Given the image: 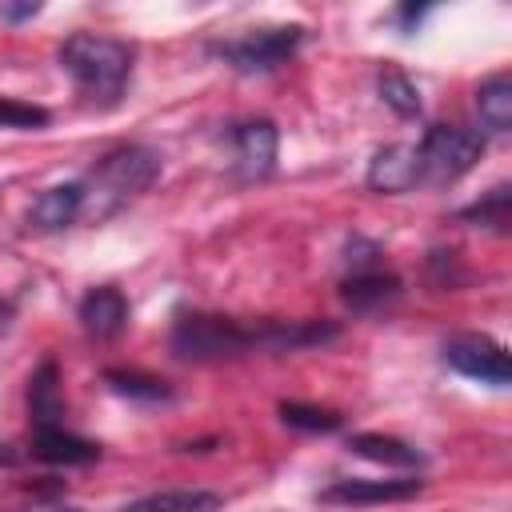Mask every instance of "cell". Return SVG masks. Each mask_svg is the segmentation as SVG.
<instances>
[{"instance_id":"obj_3","label":"cell","mask_w":512,"mask_h":512,"mask_svg":"<svg viewBox=\"0 0 512 512\" xmlns=\"http://www.w3.org/2000/svg\"><path fill=\"white\" fill-rule=\"evenodd\" d=\"M168 344H172V352H176L180 360H196V364L232 360V356L256 352V328H252V324H240V320H232V316L184 312V316H176Z\"/></svg>"},{"instance_id":"obj_8","label":"cell","mask_w":512,"mask_h":512,"mask_svg":"<svg viewBox=\"0 0 512 512\" xmlns=\"http://www.w3.org/2000/svg\"><path fill=\"white\" fill-rule=\"evenodd\" d=\"M424 488L420 476H396V480H368V476H348L336 480L320 492V504H388V500H408Z\"/></svg>"},{"instance_id":"obj_28","label":"cell","mask_w":512,"mask_h":512,"mask_svg":"<svg viewBox=\"0 0 512 512\" xmlns=\"http://www.w3.org/2000/svg\"><path fill=\"white\" fill-rule=\"evenodd\" d=\"M8 464H16V452L8 444H0V468H8Z\"/></svg>"},{"instance_id":"obj_25","label":"cell","mask_w":512,"mask_h":512,"mask_svg":"<svg viewBox=\"0 0 512 512\" xmlns=\"http://www.w3.org/2000/svg\"><path fill=\"white\" fill-rule=\"evenodd\" d=\"M420 16H424V8H416V4H404V8H396V20L404 24V32H412V28L420 24Z\"/></svg>"},{"instance_id":"obj_20","label":"cell","mask_w":512,"mask_h":512,"mask_svg":"<svg viewBox=\"0 0 512 512\" xmlns=\"http://www.w3.org/2000/svg\"><path fill=\"white\" fill-rule=\"evenodd\" d=\"M376 88H380V96H384V104H388L392 112H400V116H420V88H416L396 64H384V68L376 72Z\"/></svg>"},{"instance_id":"obj_11","label":"cell","mask_w":512,"mask_h":512,"mask_svg":"<svg viewBox=\"0 0 512 512\" xmlns=\"http://www.w3.org/2000/svg\"><path fill=\"white\" fill-rule=\"evenodd\" d=\"M80 220V180L44 188L28 208V228L36 232H60Z\"/></svg>"},{"instance_id":"obj_9","label":"cell","mask_w":512,"mask_h":512,"mask_svg":"<svg viewBox=\"0 0 512 512\" xmlns=\"http://www.w3.org/2000/svg\"><path fill=\"white\" fill-rule=\"evenodd\" d=\"M76 316H80V328H84L92 340H112V336H120L124 324H128V300H124L120 288H108V284H104V288L84 292Z\"/></svg>"},{"instance_id":"obj_12","label":"cell","mask_w":512,"mask_h":512,"mask_svg":"<svg viewBox=\"0 0 512 512\" xmlns=\"http://www.w3.org/2000/svg\"><path fill=\"white\" fill-rule=\"evenodd\" d=\"M396 296H400V276L380 272V268L348 272L344 284H340V300H344L352 312H380V308H388Z\"/></svg>"},{"instance_id":"obj_18","label":"cell","mask_w":512,"mask_h":512,"mask_svg":"<svg viewBox=\"0 0 512 512\" xmlns=\"http://www.w3.org/2000/svg\"><path fill=\"white\" fill-rule=\"evenodd\" d=\"M104 380H108V388L116 396H128V400H144V404L172 400V384L168 380L148 376V372H136V368H108Z\"/></svg>"},{"instance_id":"obj_15","label":"cell","mask_w":512,"mask_h":512,"mask_svg":"<svg viewBox=\"0 0 512 512\" xmlns=\"http://www.w3.org/2000/svg\"><path fill=\"white\" fill-rule=\"evenodd\" d=\"M220 504L224 500L208 488H164L124 504L120 512H220Z\"/></svg>"},{"instance_id":"obj_24","label":"cell","mask_w":512,"mask_h":512,"mask_svg":"<svg viewBox=\"0 0 512 512\" xmlns=\"http://www.w3.org/2000/svg\"><path fill=\"white\" fill-rule=\"evenodd\" d=\"M32 16H40L36 0H0V24H20V20H32Z\"/></svg>"},{"instance_id":"obj_6","label":"cell","mask_w":512,"mask_h":512,"mask_svg":"<svg viewBox=\"0 0 512 512\" xmlns=\"http://www.w3.org/2000/svg\"><path fill=\"white\" fill-rule=\"evenodd\" d=\"M444 364L456 368L460 376L492 384V388H504L512 380V360H508L504 344H496L492 336H476V332L444 340Z\"/></svg>"},{"instance_id":"obj_17","label":"cell","mask_w":512,"mask_h":512,"mask_svg":"<svg viewBox=\"0 0 512 512\" xmlns=\"http://www.w3.org/2000/svg\"><path fill=\"white\" fill-rule=\"evenodd\" d=\"M476 112H480L484 128H492V132H508L512 128V80L504 72L488 76L476 88Z\"/></svg>"},{"instance_id":"obj_7","label":"cell","mask_w":512,"mask_h":512,"mask_svg":"<svg viewBox=\"0 0 512 512\" xmlns=\"http://www.w3.org/2000/svg\"><path fill=\"white\" fill-rule=\"evenodd\" d=\"M280 132L272 120H244L232 128V168L240 180H264L276 168Z\"/></svg>"},{"instance_id":"obj_16","label":"cell","mask_w":512,"mask_h":512,"mask_svg":"<svg viewBox=\"0 0 512 512\" xmlns=\"http://www.w3.org/2000/svg\"><path fill=\"white\" fill-rule=\"evenodd\" d=\"M348 448L364 460H380V464H392V468H420L424 464V452L412 448L408 440H396V436H384V432H356L348 440Z\"/></svg>"},{"instance_id":"obj_1","label":"cell","mask_w":512,"mask_h":512,"mask_svg":"<svg viewBox=\"0 0 512 512\" xmlns=\"http://www.w3.org/2000/svg\"><path fill=\"white\" fill-rule=\"evenodd\" d=\"M164 156L148 144H124L100 156V164L80 180V220L104 224L120 208H128L156 176Z\"/></svg>"},{"instance_id":"obj_14","label":"cell","mask_w":512,"mask_h":512,"mask_svg":"<svg viewBox=\"0 0 512 512\" xmlns=\"http://www.w3.org/2000/svg\"><path fill=\"white\" fill-rule=\"evenodd\" d=\"M28 416H32V428H64V400H60L52 360H44L28 380Z\"/></svg>"},{"instance_id":"obj_26","label":"cell","mask_w":512,"mask_h":512,"mask_svg":"<svg viewBox=\"0 0 512 512\" xmlns=\"http://www.w3.org/2000/svg\"><path fill=\"white\" fill-rule=\"evenodd\" d=\"M24 512H80V508H68V504H36V508H24Z\"/></svg>"},{"instance_id":"obj_13","label":"cell","mask_w":512,"mask_h":512,"mask_svg":"<svg viewBox=\"0 0 512 512\" xmlns=\"http://www.w3.org/2000/svg\"><path fill=\"white\" fill-rule=\"evenodd\" d=\"M32 456L44 460V464L76 468V464L100 460V444H92V440H84L68 428H32Z\"/></svg>"},{"instance_id":"obj_10","label":"cell","mask_w":512,"mask_h":512,"mask_svg":"<svg viewBox=\"0 0 512 512\" xmlns=\"http://www.w3.org/2000/svg\"><path fill=\"white\" fill-rule=\"evenodd\" d=\"M420 184V156L416 144H388L368 164V188L376 192H408Z\"/></svg>"},{"instance_id":"obj_21","label":"cell","mask_w":512,"mask_h":512,"mask_svg":"<svg viewBox=\"0 0 512 512\" xmlns=\"http://www.w3.org/2000/svg\"><path fill=\"white\" fill-rule=\"evenodd\" d=\"M280 420L288 428H300V432H336L344 424L340 412L332 408H316V404H300V400H284L280 404Z\"/></svg>"},{"instance_id":"obj_27","label":"cell","mask_w":512,"mask_h":512,"mask_svg":"<svg viewBox=\"0 0 512 512\" xmlns=\"http://www.w3.org/2000/svg\"><path fill=\"white\" fill-rule=\"evenodd\" d=\"M8 324H12V304L0 300V332H8Z\"/></svg>"},{"instance_id":"obj_23","label":"cell","mask_w":512,"mask_h":512,"mask_svg":"<svg viewBox=\"0 0 512 512\" xmlns=\"http://www.w3.org/2000/svg\"><path fill=\"white\" fill-rule=\"evenodd\" d=\"M376 256H380V244L368 240V236H360V232L344 244V264H348L352 272H368V268H376Z\"/></svg>"},{"instance_id":"obj_4","label":"cell","mask_w":512,"mask_h":512,"mask_svg":"<svg viewBox=\"0 0 512 512\" xmlns=\"http://www.w3.org/2000/svg\"><path fill=\"white\" fill-rule=\"evenodd\" d=\"M484 152V136L460 124H432L416 144L420 156V184H452L460 180Z\"/></svg>"},{"instance_id":"obj_22","label":"cell","mask_w":512,"mask_h":512,"mask_svg":"<svg viewBox=\"0 0 512 512\" xmlns=\"http://www.w3.org/2000/svg\"><path fill=\"white\" fill-rule=\"evenodd\" d=\"M48 124V108L40 104H28V100H12V96H0V128H44Z\"/></svg>"},{"instance_id":"obj_2","label":"cell","mask_w":512,"mask_h":512,"mask_svg":"<svg viewBox=\"0 0 512 512\" xmlns=\"http://www.w3.org/2000/svg\"><path fill=\"white\" fill-rule=\"evenodd\" d=\"M56 56H60V68L76 80V88L100 104L120 100V92L132 76V44L116 40V36L72 32V36H64Z\"/></svg>"},{"instance_id":"obj_19","label":"cell","mask_w":512,"mask_h":512,"mask_svg":"<svg viewBox=\"0 0 512 512\" xmlns=\"http://www.w3.org/2000/svg\"><path fill=\"white\" fill-rule=\"evenodd\" d=\"M508 212H512V188L508 184H496L476 204L460 208V220L480 224V228H492V232H508Z\"/></svg>"},{"instance_id":"obj_5","label":"cell","mask_w":512,"mask_h":512,"mask_svg":"<svg viewBox=\"0 0 512 512\" xmlns=\"http://www.w3.org/2000/svg\"><path fill=\"white\" fill-rule=\"evenodd\" d=\"M300 40H304L300 24H276V28H256L248 36H236V40H220L212 44V56H220L228 68L244 76H256V72L280 68L300 48Z\"/></svg>"}]
</instances>
